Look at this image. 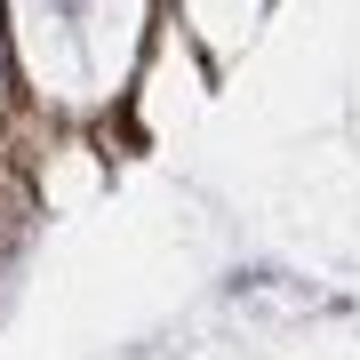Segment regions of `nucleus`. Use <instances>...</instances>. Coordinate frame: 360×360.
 I'll return each mask as SVG.
<instances>
[{"label": "nucleus", "instance_id": "nucleus-1", "mask_svg": "<svg viewBox=\"0 0 360 360\" xmlns=\"http://www.w3.org/2000/svg\"><path fill=\"white\" fill-rule=\"evenodd\" d=\"M176 0H0V257L144 144Z\"/></svg>", "mask_w": 360, "mask_h": 360}]
</instances>
